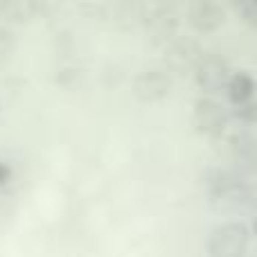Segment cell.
Listing matches in <instances>:
<instances>
[{"label":"cell","instance_id":"5bb4252c","mask_svg":"<svg viewBox=\"0 0 257 257\" xmlns=\"http://www.w3.org/2000/svg\"><path fill=\"white\" fill-rule=\"evenodd\" d=\"M14 48H16V36H14L7 27L0 25V59L9 57V54L14 52Z\"/></svg>","mask_w":257,"mask_h":257},{"label":"cell","instance_id":"7c38bea8","mask_svg":"<svg viewBox=\"0 0 257 257\" xmlns=\"http://www.w3.org/2000/svg\"><path fill=\"white\" fill-rule=\"evenodd\" d=\"M235 158L246 169H255L257 172V138L255 136H241L235 142Z\"/></svg>","mask_w":257,"mask_h":257},{"label":"cell","instance_id":"4fadbf2b","mask_svg":"<svg viewBox=\"0 0 257 257\" xmlns=\"http://www.w3.org/2000/svg\"><path fill=\"white\" fill-rule=\"evenodd\" d=\"M235 117L241 122V124H248V126L257 124V99H250V102L237 106Z\"/></svg>","mask_w":257,"mask_h":257},{"label":"cell","instance_id":"5b68a950","mask_svg":"<svg viewBox=\"0 0 257 257\" xmlns=\"http://www.w3.org/2000/svg\"><path fill=\"white\" fill-rule=\"evenodd\" d=\"M185 21L196 34H212L226 23V9L217 0H194L187 7Z\"/></svg>","mask_w":257,"mask_h":257},{"label":"cell","instance_id":"8992f818","mask_svg":"<svg viewBox=\"0 0 257 257\" xmlns=\"http://www.w3.org/2000/svg\"><path fill=\"white\" fill-rule=\"evenodd\" d=\"M192 120H194L196 131L205 133V136H219L226 128L228 113L217 99H212L210 95L196 99L194 108H192Z\"/></svg>","mask_w":257,"mask_h":257},{"label":"cell","instance_id":"30bf717a","mask_svg":"<svg viewBox=\"0 0 257 257\" xmlns=\"http://www.w3.org/2000/svg\"><path fill=\"white\" fill-rule=\"evenodd\" d=\"M41 18V0H7L3 21L7 25H30Z\"/></svg>","mask_w":257,"mask_h":257},{"label":"cell","instance_id":"9a60e30c","mask_svg":"<svg viewBox=\"0 0 257 257\" xmlns=\"http://www.w3.org/2000/svg\"><path fill=\"white\" fill-rule=\"evenodd\" d=\"M239 14H244L246 21L257 23V0H239Z\"/></svg>","mask_w":257,"mask_h":257},{"label":"cell","instance_id":"7a4b0ae2","mask_svg":"<svg viewBox=\"0 0 257 257\" xmlns=\"http://www.w3.org/2000/svg\"><path fill=\"white\" fill-rule=\"evenodd\" d=\"M203 57L205 52L194 36H176V39H172L165 45L163 63L169 75L185 77V75H194L196 66L201 63Z\"/></svg>","mask_w":257,"mask_h":257},{"label":"cell","instance_id":"ba28073f","mask_svg":"<svg viewBox=\"0 0 257 257\" xmlns=\"http://www.w3.org/2000/svg\"><path fill=\"white\" fill-rule=\"evenodd\" d=\"M145 32L149 34V39H154L156 43L167 45L172 39L178 36V18L174 14H169L167 9H160L147 16Z\"/></svg>","mask_w":257,"mask_h":257},{"label":"cell","instance_id":"9c48e42d","mask_svg":"<svg viewBox=\"0 0 257 257\" xmlns=\"http://www.w3.org/2000/svg\"><path fill=\"white\" fill-rule=\"evenodd\" d=\"M226 97H228V102L235 104V106H241V104L255 99L257 97V79L248 70L232 72L230 81H228V86H226Z\"/></svg>","mask_w":257,"mask_h":257},{"label":"cell","instance_id":"e0dca14e","mask_svg":"<svg viewBox=\"0 0 257 257\" xmlns=\"http://www.w3.org/2000/svg\"><path fill=\"white\" fill-rule=\"evenodd\" d=\"M250 232L257 237V214H255V219H253V228H250Z\"/></svg>","mask_w":257,"mask_h":257},{"label":"cell","instance_id":"3957f363","mask_svg":"<svg viewBox=\"0 0 257 257\" xmlns=\"http://www.w3.org/2000/svg\"><path fill=\"white\" fill-rule=\"evenodd\" d=\"M172 75L167 70H142L133 77L131 95L140 104H160L172 93Z\"/></svg>","mask_w":257,"mask_h":257},{"label":"cell","instance_id":"2e32d148","mask_svg":"<svg viewBox=\"0 0 257 257\" xmlns=\"http://www.w3.org/2000/svg\"><path fill=\"white\" fill-rule=\"evenodd\" d=\"M14 178V167L7 160H0V187H7Z\"/></svg>","mask_w":257,"mask_h":257},{"label":"cell","instance_id":"6da1fadb","mask_svg":"<svg viewBox=\"0 0 257 257\" xmlns=\"http://www.w3.org/2000/svg\"><path fill=\"white\" fill-rule=\"evenodd\" d=\"M250 248V228L241 221H223L210 232V257H244Z\"/></svg>","mask_w":257,"mask_h":257},{"label":"cell","instance_id":"277c9868","mask_svg":"<svg viewBox=\"0 0 257 257\" xmlns=\"http://www.w3.org/2000/svg\"><path fill=\"white\" fill-rule=\"evenodd\" d=\"M232 77L228 61L219 54H205L194 70V81L205 95L226 93V86Z\"/></svg>","mask_w":257,"mask_h":257},{"label":"cell","instance_id":"ac0fdd59","mask_svg":"<svg viewBox=\"0 0 257 257\" xmlns=\"http://www.w3.org/2000/svg\"><path fill=\"white\" fill-rule=\"evenodd\" d=\"M5 5H7V0H0V21H3V12H5Z\"/></svg>","mask_w":257,"mask_h":257},{"label":"cell","instance_id":"d6986e66","mask_svg":"<svg viewBox=\"0 0 257 257\" xmlns=\"http://www.w3.org/2000/svg\"><path fill=\"white\" fill-rule=\"evenodd\" d=\"M160 3H167V5H172V3H181V0H160Z\"/></svg>","mask_w":257,"mask_h":257},{"label":"cell","instance_id":"8fae6325","mask_svg":"<svg viewBox=\"0 0 257 257\" xmlns=\"http://www.w3.org/2000/svg\"><path fill=\"white\" fill-rule=\"evenodd\" d=\"M115 0H77V9L88 21H108Z\"/></svg>","mask_w":257,"mask_h":257},{"label":"cell","instance_id":"52a82bcc","mask_svg":"<svg viewBox=\"0 0 257 257\" xmlns=\"http://www.w3.org/2000/svg\"><path fill=\"white\" fill-rule=\"evenodd\" d=\"M147 16H149V12H147L142 0H115L106 23H111L113 27L122 32H131L136 27H145Z\"/></svg>","mask_w":257,"mask_h":257}]
</instances>
